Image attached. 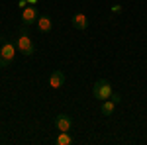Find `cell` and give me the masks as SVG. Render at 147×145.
<instances>
[{
  "label": "cell",
  "mask_w": 147,
  "mask_h": 145,
  "mask_svg": "<svg viewBox=\"0 0 147 145\" xmlns=\"http://www.w3.org/2000/svg\"><path fill=\"white\" fill-rule=\"evenodd\" d=\"M16 47L22 51L24 55H28V57L35 53V45H34L32 37L28 35V32H26V30H22V32H20V37H18V41H16Z\"/></svg>",
  "instance_id": "3"
},
{
  "label": "cell",
  "mask_w": 147,
  "mask_h": 145,
  "mask_svg": "<svg viewBox=\"0 0 147 145\" xmlns=\"http://www.w3.org/2000/svg\"><path fill=\"white\" fill-rule=\"evenodd\" d=\"M35 2H37V0H28V4H32V6H34Z\"/></svg>",
  "instance_id": "13"
},
{
  "label": "cell",
  "mask_w": 147,
  "mask_h": 145,
  "mask_svg": "<svg viewBox=\"0 0 147 145\" xmlns=\"http://www.w3.org/2000/svg\"><path fill=\"white\" fill-rule=\"evenodd\" d=\"M112 84L106 80V78H100V80H96L94 82V88H92V94H94V98L96 100H108L110 96H112Z\"/></svg>",
  "instance_id": "2"
},
{
  "label": "cell",
  "mask_w": 147,
  "mask_h": 145,
  "mask_svg": "<svg viewBox=\"0 0 147 145\" xmlns=\"http://www.w3.org/2000/svg\"><path fill=\"white\" fill-rule=\"evenodd\" d=\"M65 84V73L63 71H53L49 77V86L51 88H61Z\"/></svg>",
  "instance_id": "7"
},
{
  "label": "cell",
  "mask_w": 147,
  "mask_h": 145,
  "mask_svg": "<svg viewBox=\"0 0 147 145\" xmlns=\"http://www.w3.org/2000/svg\"><path fill=\"white\" fill-rule=\"evenodd\" d=\"M55 143L57 145H71V143H73V137L69 135V132H59Z\"/></svg>",
  "instance_id": "9"
},
{
  "label": "cell",
  "mask_w": 147,
  "mask_h": 145,
  "mask_svg": "<svg viewBox=\"0 0 147 145\" xmlns=\"http://www.w3.org/2000/svg\"><path fill=\"white\" fill-rule=\"evenodd\" d=\"M37 10H35V6H26V8H22V22H24V26H32V24H35L37 22Z\"/></svg>",
  "instance_id": "4"
},
{
  "label": "cell",
  "mask_w": 147,
  "mask_h": 145,
  "mask_svg": "<svg viewBox=\"0 0 147 145\" xmlns=\"http://www.w3.org/2000/svg\"><path fill=\"white\" fill-rule=\"evenodd\" d=\"M35 24H37V30H39V32H43V34H49V32H51V28H53V22H51V18H49V16H39Z\"/></svg>",
  "instance_id": "8"
},
{
  "label": "cell",
  "mask_w": 147,
  "mask_h": 145,
  "mask_svg": "<svg viewBox=\"0 0 147 145\" xmlns=\"http://www.w3.org/2000/svg\"><path fill=\"white\" fill-rule=\"evenodd\" d=\"M71 22H73V28H75V30H80V32H84V30L88 28V18H86V14H82V12H77Z\"/></svg>",
  "instance_id": "6"
},
{
  "label": "cell",
  "mask_w": 147,
  "mask_h": 145,
  "mask_svg": "<svg viewBox=\"0 0 147 145\" xmlns=\"http://www.w3.org/2000/svg\"><path fill=\"white\" fill-rule=\"evenodd\" d=\"M114 108H116V102L114 100H104V104H102V116H112V112H114Z\"/></svg>",
  "instance_id": "10"
},
{
  "label": "cell",
  "mask_w": 147,
  "mask_h": 145,
  "mask_svg": "<svg viewBox=\"0 0 147 145\" xmlns=\"http://www.w3.org/2000/svg\"><path fill=\"white\" fill-rule=\"evenodd\" d=\"M71 125H73V120L69 118L67 114L55 116V127L59 129V132H71Z\"/></svg>",
  "instance_id": "5"
},
{
  "label": "cell",
  "mask_w": 147,
  "mask_h": 145,
  "mask_svg": "<svg viewBox=\"0 0 147 145\" xmlns=\"http://www.w3.org/2000/svg\"><path fill=\"white\" fill-rule=\"evenodd\" d=\"M16 49H18V47H16L14 43H10V41H2V45H0V69H6L12 61H14Z\"/></svg>",
  "instance_id": "1"
},
{
  "label": "cell",
  "mask_w": 147,
  "mask_h": 145,
  "mask_svg": "<svg viewBox=\"0 0 147 145\" xmlns=\"http://www.w3.org/2000/svg\"><path fill=\"white\" fill-rule=\"evenodd\" d=\"M110 100H114L116 104H118V102H120V94H118V92H112V96H110Z\"/></svg>",
  "instance_id": "11"
},
{
  "label": "cell",
  "mask_w": 147,
  "mask_h": 145,
  "mask_svg": "<svg viewBox=\"0 0 147 145\" xmlns=\"http://www.w3.org/2000/svg\"><path fill=\"white\" fill-rule=\"evenodd\" d=\"M112 12H122V6H120V4H116V6H112Z\"/></svg>",
  "instance_id": "12"
}]
</instances>
